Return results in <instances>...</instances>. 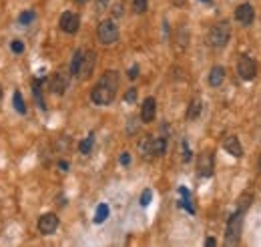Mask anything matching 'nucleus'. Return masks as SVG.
Returning <instances> with one entry per match:
<instances>
[{
    "label": "nucleus",
    "mask_w": 261,
    "mask_h": 247,
    "mask_svg": "<svg viewBox=\"0 0 261 247\" xmlns=\"http://www.w3.org/2000/svg\"><path fill=\"white\" fill-rule=\"evenodd\" d=\"M121 79L117 71H107L101 81L95 84V88L91 90V99L95 105H111L117 97V90H119Z\"/></svg>",
    "instance_id": "obj_1"
},
{
    "label": "nucleus",
    "mask_w": 261,
    "mask_h": 247,
    "mask_svg": "<svg viewBox=\"0 0 261 247\" xmlns=\"http://www.w3.org/2000/svg\"><path fill=\"white\" fill-rule=\"evenodd\" d=\"M241 225H243V211L237 209V213H233V215L229 217L227 227H225V243H227V245H235V243H239Z\"/></svg>",
    "instance_id": "obj_2"
},
{
    "label": "nucleus",
    "mask_w": 261,
    "mask_h": 247,
    "mask_svg": "<svg viewBox=\"0 0 261 247\" xmlns=\"http://www.w3.org/2000/svg\"><path fill=\"white\" fill-rule=\"evenodd\" d=\"M231 37V28L227 22H219L209 30V46L213 48H223L229 42Z\"/></svg>",
    "instance_id": "obj_3"
},
{
    "label": "nucleus",
    "mask_w": 261,
    "mask_h": 247,
    "mask_svg": "<svg viewBox=\"0 0 261 247\" xmlns=\"http://www.w3.org/2000/svg\"><path fill=\"white\" fill-rule=\"evenodd\" d=\"M97 37L107 46L109 44H114V42L119 41V28H117V24H114L112 20H103L99 24V28H97Z\"/></svg>",
    "instance_id": "obj_4"
},
{
    "label": "nucleus",
    "mask_w": 261,
    "mask_h": 247,
    "mask_svg": "<svg viewBox=\"0 0 261 247\" xmlns=\"http://www.w3.org/2000/svg\"><path fill=\"white\" fill-rule=\"evenodd\" d=\"M237 73L243 81H253L257 77V65L255 60L249 56H241L239 58V65H237Z\"/></svg>",
    "instance_id": "obj_5"
},
{
    "label": "nucleus",
    "mask_w": 261,
    "mask_h": 247,
    "mask_svg": "<svg viewBox=\"0 0 261 247\" xmlns=\"http://www.w3.org/2000/svg\"><path fill=\"white\" fill-rule=\"evenodd\" d=\"M95 65H97V54L93 50H86L82 54V63H80V71H78V79L86 81V79H91L93 71H95Z\"/></svg>",
    "instance_id": "obj_6"
},
{
    "label": "nucleus",
    "mask_w": 261,
    "mask_h": 247,
    "mask_svg": "<svg viewBox=\"0 0 261 247\" xmlns=\"http://www.w3.org/2000/svg\"><path fill=\"white\" fill-rule=\"evenodd\" d=\"M59 229V217H56L54 213H44L42 217L38 219V231L42 235H50Z\"/></svg>",
    "instance_id": "obj_7"
},
{
    "label": "nucleus",
    "mask_w": 261,
    "mask_h": 247,
    "mask_svg": "<svg viewBox=\"0 0 261 247\" xmlns=\"http://www.w3.org/2000/svg\"><path fill=\"white\" fill-rule=\"evenodd\" d=\"M59 26H61L63 33H67V35H75L76 30H78V26H80V20H78V16H76L75 12H65V14L61 16Z\"/></svg>",
    "instance_id": "obj_8"
},
{
    "label": "nucleus",
    "mask_w": 261,
    "mask_h": 247,
    "mask_svg": "<svg viewBox=\"0 0 261 247\" xmlns=\"http://www.w3.org/2000/svg\"><path fill=\"white\" fill-rule=\"evenodd\" d=\"M197 173L201 177H211L213 175V155L207 151V153H201L199 155V161H197Z\"/></svg>",
    "instance_id": "obj_9"
},
{
    "label": "nucleus",
    "mask_w": 261,
    "mask_h": 247,
    "mask_svg": "<svg viewBox=\"0 0 261 247\" xmlns=\"http://www.w3.org/2000/svg\"><path fill=\"white\" fill-rule=\"evenodd\" d=\"M235 18H237L239 24H243V26H251L253 20H255V8H253L251 4L245 2V4L237 6V10H235Z\"/></svg>",
    "instance_id": "obj_10"
},
{
    "label": "nucleus",
    "mask_w": 261,
    "mask_h": 247,
    "mask_svg": "<svg viewBox=\"0 0 261 247\" xmlns=\"http://www.w3.org/2000/svg\"><path fill=\"white\" fill-rule=\"evenodd\" d=\"M155 115H157V101L153 97H147L141 107V119H143V123H153Z\"/></svg>",
    "instance_id": "obj_11"
},
{
    "label": "nucleus",
    "mask_w": 261,
    "mask_h": 247,
    "mask_svg": "<svg viewBox=\"0 0 261 247\" xmlns=\"http://www.w3.org/2000/svg\"><path fill=\"white\" fill-rule=\"evenodd\" d=\"M67 86H69V77L65 73H54L52 75V81H50L52 92H56V95H65Z\"/></svg>",
    "instance_id": "obj_12"
},
{
    "label": "nucleus",
    "mask_w": 261,
    "mask_h": 247,
    "mask_svg": "<svg viewBox=\"0 0 261 247\" xmlns=\"http://www.w3.org/2000/svg\"><path fill=\"white\" fill-rule=\"evenodd\" d=\"M223 147H225V151L229 153V155H233L237 159L243 155V147H241V143H239L237 137H227L225 143H223Z\"/></svg>",
    "instance_id": "obj_13"
},
{
    "label": "nucleus",
    "mask_w": 261,
    "mask_h": 247,
    "mask_svg": "<svg viewBox=\"0 0 261 247\" xmlns=\"http://www.w3.org/2000/svg\"><path fill=\"white\" fill-rule=\"evenodd\" d=\"M225 81V69L223 67H213L211 73H209V84L211 86H221V82Z\"/></svg>",
    "instance_id": "obj_14"
},
{
    "label": "nucleus",
    "mask_w": 261,
    "mask_h": 247,
    "mask_svg": "<svg viewBox=\"0 0 261 247\" xmlns=\"http://www.w3.org/2000/svg\"><path fill=\"white\" fill-rule=\"evenodd\" d=\"M201 111H203V103H201V99H193V101L189 103V109H187V119H189V121L199 119Z\"/></svg>",
    "instance_id": "obj_15"
},
{
    "label": "nucleus",
    "mask_w": 261,
    "mask_h": 247,
    "mask_svg": "<svg viewBox=\"0 0 261 247\" xmlns=\"http://www.w3.org/2000/svg\"><path fill=\"white\" fill-rule=\"evenodd\" d=\"M82 54H84V50H80V48L73 54V60H71V75H73V77H78L80 63H82Z\"/></svg>",
    "instance_id": "obj_16"
},
{
    "label": "nucleus",
    "mask_w": 261,
    "mask_h": 247,
    "mask_svg": "<svg viewBox=\"0 0 261 247\" xmlns=\"http://www.w3.org/2000/svg\"><path fill=\"white\" fill-rule=\"evenodd\" d=\"M107 217H109V205L107 203H101L97 207V213H95V223H103Z\"/></svg>",
    "instance_id": "obj_17"
},
{
    "label": "nucleus",
    "mask_w": 261,
    "mask_h": 247,
    "mask_svg": "<svg viewBox=\"0 0 261 247\" xmlns=\"http://www.w3.org/2000/svg\"><path fill=\"white\" fill-rule=\"evenodd\" d=\"M93 145H95V137H93V135H89V137H86V139L78 145V151L82 153V155H89L91 149H93Z\"/></svg>",
    "instance_id": "obj_18"
},
{
    "label": "nucleus",
    "mask_w": 261,
    "mask_h": 247,
    "mask_svg": "<svg viewBox=\"0 0 261 247\" xmlns=\"http://www.w3.org/2000/svg\"><path fill=\"white\" fill-rule=\"evenodd\" d=\"M12 105H14L16 113H20V115H24V113H26V105H24V99H22L20 92H14V97H12Z\"/></svg>",
    "instance_id": "obj_19"
},
{
    "label": "nucleus",
    "mask_w": 261,
    "mask_h": 247,
    "mask_svg": "<svg viewBox=\"0 0 261 247\" xmlns=\"http://www.w3.org/2000/svg\"><path fill=\"white\" fill-rule=\"evenodd\" d=\"M147 6H149L147 0H133V10H135L137 14L147 12Z\"/></svg>",
    "instance_id": "obj_20"
},
{
    "label": "nucleus",
    "mask_w": 261,
    "mask_h": 247,
    "mask_svg": "<svg viewBox=\"0 0 261 247\" xmlns=\"http://www.w3.org/2000/svg\"><path fill=\"white\" fill-rule=\"evenodd\" d=\"M37 18V14H35V10H24L20 16H18V20H20V24H31L33 20Z\"/></svg>",
    "instance_id": "obj_21"
},
{
    "label": "nucleus",
    "mask_w": 261,
    "mask_h": 247,
    "mask_svg": "<svg viewBox=\"0 0 261 247\" xmlns=\"http://www.w3.org/2000/svg\"><path fill=\"white\" fill-rule=\"evenodd\" d=\"M33 90H35V99L38 101V105H40V109H46V105H44V101H42V92H40V84L35 81L33 82Z\"/></svg>",
    "instance_id": "obj_22"
},
{
    "label": "nucleus",
    "mask_w": 261,
    "mask_h": 247,
    "mask_svg": "<svg viewBox=\"0 0 261 247\" xmlns=\"http://www.w3.org/2000/svg\"><path fill=\"white\" fill-rule=\"evenodd\" d=\"M249 201H253V197H251V193H243L241 197H239V211H247V207H249Z\"/></svg>",
    "instance_id": "obj_23"
},
{
    "label": "nucleus",
    "mask_w": 261,
    "mask_h": 247,
    "mask_svg": "<svg viewBox=\"0 0 261 247\" xmlns=\"http://www.w3.org/2000/svg\"><path fill=\"white\" fill-rule=\"evenodd\" d=\"M151 199H153V191H151V189H145L143 195H141V205L147 207V205L151 203Z\"/></svg>",
    "instance_id": "obj_24"
},
{
    "label": "nucleus",
    "mask_w": 261,
    "mask_h": 247,
    "mask_svg": "<svg viewBox=\"0 0 261 247\" xmlns=\"http://www.w3.org/2000/svg\"><path fill=\"white\" fill-rule=\"evenodd\" d=\"M10 48H12V52L20 54V52H24V42L22 41H12L10 42Z\"/></svg>",
    "instance_id": "obj_25"
},
{
    "label": "nucleus",
    "mask_w": 261,
    "mask_h": 247,
    "mask_svg": "<svg viewBox=\"0 0 261 247\" xmlns=\"http://www.w3.org/2000/svg\"><path fill=\"white\" fill-rule=\"evenodd\" d=\"M135 99H137V88H129L127 95H125V101L127 103H135Z\"/></svg>",
    "instance_id": "obj_26"
},
{
    "label": "nucleus",
    "mask_w": 261,
    "mask_h": 247,
    "mask_svg": "<svg viewBox=\"0 0 261 247\" xmlns=\"http://www.w3.org/2000/svg\"><path fill=\"white\" fill-rule=\"evenodd\" d=\"M137 77H139V67L135 65V67H131V69H129V79H131V81H135Z\"/></svg>",
    "instance_id": "obj_27"
},
{
    "label": "nucleus",
    "mask_w": 261,
    "mask_h": 247,
    "mask_svg": "<svg viewBox=\"0 0 261 247\" xmlns=\"http://www.w3.org/2000/svg\"><path fill=\"white\" fill-rule=\"evenodd\" d=\"M191 159V151L187 147V143H183V161H189Z\"/></svg>",
    "instance_id": "obj_28"
},
{
    "label": "nucleus",
    "mask_w": 261,
    "mask_h": 247,
    "mask_svg": "<svg viewBox=\"0 0 261 247\" xmlns=\"http://www.w3.org/2000/svg\"><path fill=\"white\" fill-rule=\"evenodd\" d=\"M131 163V155H129V153H123V155H121V165H129Z\"/></svg>",
    "instance_id": "obj_29"
},
{
    "label": "nucleus",
    "mask_w": 261,
    "mask_h": 247,
    "mask_svg": "<svg viewBox=\"0 0 261 247\" xmlns=\"http://www.w3.org/2000/svg\"><path fill=\"white\" fill-rule=\"evenodd\" d=\"M107 4H109V0H97V8H99V10H105Z\"/></svg>",
    "instance_id": "obj_30"
},
{
    "label": "nucleus",
    "mask_w": 261,
    "mask_h": 247,
    "mask_svg": "<svg viewBox=\"0 0 261 247\" xmlns=\"http://www.w3.org/2000/svg\"><path fill=\"white\" fill-rule=\"evenodd\" d=\"M112 14H114V16H121V14H123V6L117 4V6H114V10H112Z\"/></svg>",
    "instance_id": "obj_31"
},
{
    "label": "nucleus",
    "mask_w": 261,
    "mask_h": 247,
    "mask_svg": "<svg viewBox=\"0 0 261 247\" xmlns=\"http://www.w3.org/2000/svg\"><path fill=\"white\" fill-rule=\"evenodd\" d=\"M205 245H209V247H213V245H217V241H215L213 237H209V239L205 241Z\"/></svg>",
    "instance_id": "obj_32"
},
{
    "label": "nucleus",
    "mask_w": 261,
    "mask_h": 247,
    "mask_svg": "<svg viewBox=\"0 0 261 247\" xmlns=\"http://www.w3.org/2000/svg\"><path fill=\"white\" fill-rule=\"evenodd\" d=\"M59 167H61L63 171H67V169H69V163H67V161H61V163H59Z\"/></svg>",
    "instance_id": "obj_33"
},
{
    "label": "nucleus",
    "mask_w": 261,
    "mask_h": 247,
    "mask_svg": "<svg viewBox=\"0 0 261 247\" xmlns=\"http://www.w3.org/2000/svg\"><path fill=\"white\" fill-rule=\"evenodd\" d=\"M76 2H78V4H84V2H86V0H76Z\"/></svg>",
    "instance_id": "obj_34"
},
{
    "label": "nucleus",
    "mask_w": 261,
    "mask_h": 247,
    "mask_svg": "<svg viewBox=\"0 0 261 247\" xmlns=\"http://www.w3.org/2000/svg\"><path fill=\"white\" fill-rule=\"evenodd\" d=\"M199 2H211V0H199Z\"/></svg>",
    "instance_id": "obj_35"
},
{
    "label": "nucleus",
    "mask_w": 261,
    "mask_h": 247,
    "mask_svg": "<svg viewBox=\"0 0 261 247\" xmlns=\"http://www.w3.org/2000/svg\"><path fill=\"white\" fill-rule=\"evenodd\" d=\"M259 171H261V157H259Z\"/></svg>",
    "instance_id": "obj_36"
},
{
    "label": "nucleus",
    "mask_w": 261,
    "mask_h": 247,
    "mask_svg": "<svg viewBox=\"0 0 261 247\" xmlns=\"http://www.w3.org/2000/svg\"><path fill=\"white\" fill-rule=\"evenodd\" d=\"M0 99H2V88H0Z\"/></svg>",
    "instance_id": "obj_37"
}]
</instances>
